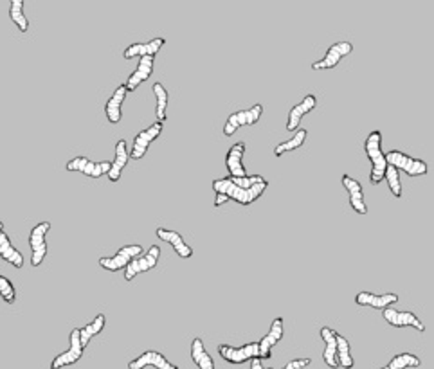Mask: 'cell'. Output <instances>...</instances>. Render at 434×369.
Segmentation results:
<instances>
[{"instance_id":"cell-5","label":"cell","mask_w":434,"mask_h":369,"mask_svg":"<svg viewBox=\"0 0 434 369\" xmlns=\"http://www.w3.org/2000/svg\"><path fill=\"white\" fill-rule=\"evenodd\" d=\"M261 113H263V107H261V104H252L251 109L247 110L233 112L229 118H227L226 125H224V135H226V137H231V135H235L242 126L256 125L261 119Z\"/></svg>"},{"instance_id":"cell-27","label":"cell","mask_w":434,"mask_h":369,"mask_svg":"<svg viewBox=\"0 0 434 369\" xmlns=\"http://www.w3.org/2000/svg\"><path fill=\"white\" fill-rule=\"evenodd\" d=\"M307 137H309V132L304 130V128H297V130H295V134L292 135L290 139L274 146V155L283 157V155H287V153L300 150V148L304 144V141H307Z\"/></svg>"},{"instance_id":"cell-21","label":"cell","mask_w":434,"mask_h":369,"mask_svg":"<svg viewBox=\"0 0 434 369\" xmlns=\"http://www.w3.org/2000/svg\"><path fill=\"white\" fill-rule=\"evenodd\" d=\"M317 107V97L313 94H309V96H304L301 100V103L294 104L288 112V118H287V132H295L300 128L301 125V119L307 116V113L312 112L313 109Z\"/></svg>"},{"instance_id":"cell-39","label":"cell","mask_w":434,"mask_h":369,"mask_svg":"<svg viewBox=\"0 0 434 369\" xmlns=\"http://www.w3.org/2000/svg\"><path fill=\"white\" fill-rule=\"evenodd\" d=\"M0 230H4V223H2V220H0Z\"/></svg>"},{"instance_id":"cell-23","label":"cell","mask_w":434,"mask_h":369,"mask_svg":"<svg viewBox=\"0 0 434 369\" xmlns=\"http://www.w3.org/2000/svg\"><path fill=\"white\" fill-rule=\"evenodd\" d=\"M355 303L359 306H371V308L386 310L391 304L398 303V295L396 294H373V292H359L355 295Z\"/></svg>"},{"instance_id":"cell-38","label":"cell","mask_w":434,"mask_h":369,"mask_svg":"<svg viewBox=\"0 0 434 369\" xmlns=\"http://www.w3.org/2000/svg\"><path fill=\"white\" fill-rule=\"evenodd\" d=\"M251 369H265V368H263L260 359H254V361H251Z\"/></svg>"},{"instance_id":"cell-3","label":"cell","mask_w":434,"mask_h":369,"mask_svg":"<svg viewBox=\"0 0 434 369\" xmlns=\"http://www.w3.org/2000/svg\"><path fill=\"white\" fill-rule=\"evenodd\" d=\"M386 157V162L389 166H393L395 170L404 171L409 177H424L429 171V166L426 161H420V159H412L408 153L400 152V150H391V152L384 153Z\"/></svg>"},{"instance_id":"cell-22","label":"cell","mask_w":434,"mask_h":369,"mask_svg":"<svg viewBox=\"0 0 434 369\" xmlns=\"http://www.w3.org/2000/svg\"><path fill=\"white\" fill-rule=\"evenodd\" d=\"M128 161H130L128 144H126L125 139H119L118 143H116V155H114V161L110 162V171L107 173L110 182H119L123 170L126 168Z\"/></svg>"},{"instance_id":"cell-6","label":"cell","mask_w":434,"mask_h":369,"mask_svg":"<svg viewBox=\"0 0 434 369\" xmlns=\"http://www.w3.org/2000/svg\"><path fill=\"white\" fill-rule=\"evenodd\" d=\"M218 355L229 364H243V362L260 359V347L258 343H247L243 346H229V344H220L218 346Z\"/></svg>"},{"instance_id":"cell-32","label":"cell","mask_w":434,"mask_h":369,"mask_svg":"<svg viewBox=\"0 0 434 369\" xmlns=\"http://www.w3.org/2000/svg\"><path fill=\"white\" fill-rule=\"evenodd\" d=\"M9 18L18 27L20 33H27V29H29V20L24 15V0H11V4H9Z\"/></svg>"},{"instance_id":"cell-8","label":"cell","mask_w":434,"mask_h":369,"mask_svg":"<svg viewBox=\"0 0 434 369\" xmlns=\"http://www.w3.org/2000/svg\"><path fill=\"white\" fill-rule=\"evenodd\" d=\"M143 254V247L137 244L132 245H125V247L119 249L114 256L110 258H100V267L109 272H118V270H123L128 267L132 260H135L137 256Z\"/></svg>"},{"instance_id":"cell-36","label":"cell","mask_w":434,"mask_h":369,"mask_svg":"<svg viewBox=\"0 0 434 369\" xmlns=\"http://www.w3.org/2000/svg\"><path fill=\"white\" fill-rule=\"evenodd\" d=\"M231 180H233V182H235L238 187H242V189H251L252 186H256L258 182L265 180V178L261 177V175H247V177L231 178Z\"/></svg>"},{"instance_id":"cell-29","label":"cell","mask_w":434,"mask_h":369,"mask_svg":"<svg viewBox=\"0 0 434 369\" xmlns=\"http://www.w3.org/2000/svg\"><path fill=\"white\" fill-rule=\"evenodd\" d=\"M192 359L199 369H215V361L208 353L204 346V340L196 337L192 343Z\"/></svg>"},{"instance_id":"cell-35","label":"cell","mask_w":434,"mask_h":369,"mask_svg":"<svg viewBox=\"0 0 434 369\" xmlns=\"http://www.w3.org/2000/svg\"><path fill=\"white\" fill-rule=\"evenodd\" d=\"M0 297H2L8 304H13L15 301H17L15 285L11 283V279H8L6 276H0Z\"/></svg>"},{"instance_id":"cell-40","label":"cell","mask_w":434,"mask_h":369,"mask_svg":"<svg viewBox=\"0 0 434 369\" xmlns=\"http://www.w3.org/2000/svg\"><path fill=\"white\" fill-rule=\"evenodd\" d=\"M265 369H272V368H265Z\"/></svg>"},{"instance_id":"cell-15","label":"cell","mask_w":434,"mask_h":369,"mask_svg":"<svg viewBox=\"0 0 434 369\" xmlns=\"http://www.w3.org/2000/svg\"><path fill=\"white\" fill-rule=\"evenodd\" d=\"M144 368H157V369H178V366L171 362L162 355L161 352H144L143 355L135 356L134 361L128 362V369H144Z\"/></svg>"},{"instance_id":"cell-20","label":"cell","mask_w":434,"mask_h":369,"mask_svg":"<svg viewBox=\"0 0 434 369\" xmlns=\"http://www.w3.org/2000/svg\"><path fill=\"white\" fill-rule=\"evenodd\" d=\"M283 319L281 317H276L270 324V330L269 333L263 337V339L258 343V347H260V361H269L270 356H272V347L283 339Z\"/></svg>"},{"instance_id":"cell-28","label":"cell","mask_w":434,"mask_h":369,"mask_svg":"<svg viewBox=\"0 0 434 369\" xmlns=\"http://www.w3.org/2000/svg\"><path fill=\"white\" fill-rule=\"evenodd\" d=\"M152 91H153V96H155V118H157V123H162L164 125L166 121V112H168V103H169V94L168 91H166V87L162 85V83H153L152 85Z\"/></svg>"},{"instance_id":"cell-17","label":"cell","mask_w":434,"mask_h":369,"mask_svg":"<svg viewBox=\"0 0 434 369\" xmlns=\"http://www.w3.org/2000/svg\"><path fill=\"white\" fill-rule=\"evenodd\" d=\"M153 65H155V60L152 56L139 58V63H137L135 70L128 76V79L125 83L126 92L137 91L146 79H150V76L153 74Z\"/></svg>"},{"instance_id":"cell-26","label":"cell","mask_w":434,"mask_h":369,"mask_svg":"<svg viewBox=\"0 0 434 369\" xmlns=\"http://www.w3.org/2000/svg\"><path fill=\"white\" fill-rule=\"evenodd\" d=\"M0 258L8 261V263H11L15 269H22L24 267L22 252L13 247L11 240H9V236L6 235L4 230H0Z\"/></svg>"},{"instance_id":"cell-1","label":"cell","mask_w":434,"mask_h":369,"mask_svg":"<svg viewBox=\"0 0 434 369\" xmlns=\"http://www.w3.org/2000/svg\"><path fill=\"white\" fill-rule=\"evenodd\" d=\"M267 187H269L267 180H261L256 186H252L251 189H242L229 177L217 178V180H213V191L217 193L215 207H220V205H224L229 200H233V202L240 205H251L252 202H256L267 191Z\"/></svg>"},{"instance_id":"cell-31","label":"cell","mask_w":434,"mask_h":369,"mask_svg":"<svg viewBox=\"0 0 434 369\" xmlns=\"http://www.w3.org/2000/svg\"><path fill=\"white\" fill-rule=\"evenodd\" d=\"M335 343H337V362L339 368L344 369H353L355 366V361L352 356V350H350V343L344 335L335 333Z\"/></svg>"},{"instance_id":"cell-14","label":"cell","mask_w":434,"mask_h":369,"mask_svg":"<svg viewBox=\"0 0 434 369\" xmlns=\"http://www.w3.org/2000/svg\"><path fill=\"white\" fill-rule=\"evenodd\" d=\"M247 152V144L236 143L229 148L226 155V168L229 171V178H243L247 177V170L243 166V155Z\"/></svg>"},{"instance_id":"cell-30","label":"cell","mask_w":434,"mask_h":369,"mask_svg":"<svg viewBox=\"0 0 434 369\" xmlns=\"http://www.w3.org/2000/svg\"><path fill=\"white\" fill-rule=\"evenodd\" d=\"M104 324H107V317H104V313H98L94 321L85 324L83 328H79V340H82V346L87 347L88 343H91L96 335H100L101 331H103Z\"/></svg>"},{"instance_id":"cell-34","label":"cell","mask_w":434,"mask_h":369,"mask_svg":"<svg viewBox=\"0 0 434 369\" xmlns=\"http://www.w3.org/2000/svg\"><path fill=\"white\" fill-rule=\"evenodd\" d=\"M384 178L387 180V187L391 189V193L400 198L402 196V178H400V171L395 170L393 166L387 164L386 171H384Z\"/></svg>"},{"instance_id":"cell-9","label":"cell","mask_w":434,"mask_h":369,"mask_svg":"<svg viewBox=\"0 0 434 369\" xmlns=\"http://www.w3.org/2000/svg\"><path fill=\"white\" fill-rule=\"evenodd\" d=\"M353 52L352 42H337V44L330 45V49L326 51L325 56L321 60H317L312 63L313 70H330L343 61V58L350 56Z\"/></svg>"},{"instance_id":"cell-2","label":"cell","mask_w":434,"mask_h":369,"mask_svg":"<svg viewBox=\"0 0 434 369\" xmlns=\"http://www.w3.org/2000/svg\"><path fill=\"white\" fill-rule=\"evenodd\" d=\"M366 155L371 162V171H369V182L378 186L384 180V171L387 168L386 157L382 152V132L373 130L366 137L364 143Z\"/></svg>"},{"instance_id":"cell-10","label":"cell","mask_w":434,"mask_h":369,"mask_svg":"<svg viewBox=\"0 0 434 369\" xmlns=\"http://www.w3.org/2000/svg\"><path fill=\"white\" fill-rule=\"evenodd\" d=\"M69 350L60 355H56L52 359L51 362V369H61V368H67V366H72L76 362L82 361L83 352H85V347L82 346V340H79V328H74L69 335Z\"/></svg>"},{"instance_id":"cell-11","label":"cell","mask_w":434,"mask_h":369,"mask_svg":"<svg viewBox=\"0 0 434 369\" xmlns=\"http://www.w3.org/2000/svg\"><path fill=\"white\" fill-rule=\"evenodd\" d=\"M67 171H78L91 178H100L110 171V161L94 162L87 157H74L65 164Z\"/></svg>"},{"instance_id":"cell-18","label":"cell","mask_w":434,"mask_h":369,"mask_svg":"<svg viewBox=\"0 0 434 369\" xmlns=\"http://www.w3.org/2000/svg\"><path fill=\"white\" fill-rule=\"evenodd\" d=\"M164 44H166V38H162V36L150 40V42H137V44H132L125 49L123 58H125V60H132V58H144V56L153 58L157 52L164 47Z\"/></svg>"},{"instance_id":"cell-12","label":"cell","mask_w":434,"mask_h":369,"mask_svg":"<svg viewBox=\"0 0 434 369\" xmlns=\"http://www.w3.org/2000/svg\"><path fill=\"white\" fill-rule=\"evenodd\" d=\"M162 130H164L162 123L155 121L152 126H148L146 130L139 132V134L135 135L134 144H132V150H130V159H134V161L143 159V157L146 155L150 144H152L153 141H155L157 137L162 134Z\"/></svg>"},{"instance_id":"cell-33","label":"cell","mask_w":434,"mask_h":369,"mask_svg":"<svg viewBox=\"0 0 434 369\" xmlns=\"http://www.w3.org/2000/svg\"><path fill=\"white\" fill-rule=\"evenodd\" d=\"M421 364V361L417 355L412 353H398L387 362V366L380 369H409V368H418Z\"/></svg>"},{"instance_id":"cell-37","label":"cell","mask_w":434,"mask_h":369,"mask_svg":"<svg viewBox=\"0 0 434 369\" xmlns=\"http://www.w3.org/2000/svg\"><path fill=\"white\" fill-rule=\"evenodd\" d=\"M310 364H312V359L304 356V359H294V361L287 362V364L283 366L281 369H304V368H309Z\"/></svg>"},{"instance_id":"cell-25","label":"cell","mask_w":434,"mask_h":369,"mask_svg":"<svg viewBox=\"0 0 434 369\" xmlns=\"http://www.w3.org/2000/svg\"><path fill=\"white\" fill-rule=\"evenodd\" d=\"M335 333L337 331L332 330L330 326H323L321 328V339L325 343V352H323V361L328 368L337 369V343H335Z\"/></svg>"},{"instance_id":"cell-13","label":"cell","mask_w":434,"mask_h":369,"mask_svg":"<svg viewBox=\"0 0 434 369\" xmlns=\"http://www.w3.org/2000/svg\"><path fill=\"white\" fill-rule=\"evenodd\" d=\"M382 317L387 324L395 326V328H414L417 331L424 333L426 331V324L417 317V313L412 312H400L395 308L382 310Z\"/></svg>"},{"instance_id":"cell-4","label":"cell","mask_w":434,"mask_h":369,"mask_svg":"<svg viewBox=\"0 0 434 369\" xmlns=\"http://www.w3.org/2000/svg\"><path fill=\"white\" fill-rule=\"evenodd\" d=\"M51 230V223L49 221H40L31 229L29 235V247H31V265L40 267L44 263L45 256H47V233Z\"/></svg>"},{"instance_id":"cell-16","label":"cell","mask_w":434,"mask_h":369,"mask_svg":"<svg viewBox=\"0 0 434 369\" xmlns=\"http://www.w3.org/2000/svg\"><path fill=\"white\" fill-rule=\"evenodd\" d=\"M341 182H343L344 189L348 191V196H350V205H352L353 211L362 214V217L368 214V205H366V202H364V191H362L361 182L355 180L353 177H350V175H343Z\"/></svg>"},{"instance_id":"cell-7","label":"cell","mask_w":434,"mask_h":369,"mask_svg":"<svg viewBox=\"0 0 434 369\" xmlns=\"http://www.w3.org/2000/svg\"><path fill=\"white\" fill-rule=\"evenodd\" d=\"M159 256H161V247H159V245H152V247L148 249V252H143L141 256L132 260L130 263H128V267L125 269L126 281H132V279L137 278L139 274L155 269L157 263H159Z\"/></svg>"},{"instance_id":"cell-19","label":"cell","mask_w":434,"mask_h":369,"mask_svg":"<svg viewBox=\"0 0 434 369\" xmlns=\"http://www.w3.org/2000/svg\"><path fill=\"white\" fill-rule=\"evenodd\" d=\"M155 235L159 240H162V242L171 245L173 251L177 252V256L184 258V260H189V258L193 256V249L186 244V240H184L183 235L177 233V230H169V229H164V227H157Z\"/></svg>"},{"instance_id":"cell-24","label":"cell","mask_w":434,"mask_h":369,"mask_svg":"<svg viewBox=\"0 0 434 369\" xmlns=\"http://www.w3.org/2000/svg\"><path fill=\"white\" fill-rule=\"evenodd\" d=\"M126 94H128V92H126L125 88V83H123V85H119V87L114 91V94L109 97L107 104H104L107 119H109V123H112V125H118L123 119V103H125L126 100Z\"/></svg>"}]
</instances>
